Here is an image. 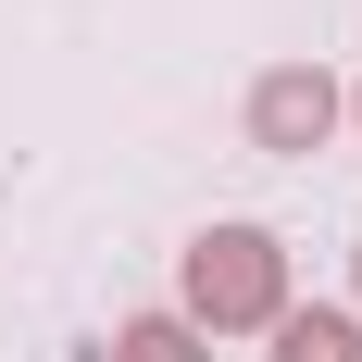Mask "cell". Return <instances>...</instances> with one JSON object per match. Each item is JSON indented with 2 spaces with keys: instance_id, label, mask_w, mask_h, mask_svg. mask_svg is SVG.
<instances>
[{
  "instance_id": "5",
  "label": "cell",
  "mask_w": 362,
  "mask_h": 362,
  "mask_svg": "<svg viewBox=\"0 0 362 362\" xmlns=\"http://www.w3.org/2000/svg\"><path fill=\"white\" fill-rule=\"evenodd\" d=\"M337 112H350V125H362V88H350V100H337Z\"/></svg>"
},
{
  "instance_id": "4",
  "label": "cell",
  "mask_w": 362,
  "mask_h": 362,
  "mask_svg": "<svg viewBox=\"0 0 362 362\" xmlns=\"http://www.w3.org/2000/svg\"><path fill=\"white\" fill-rule=\"evenodd\" d=\"M112 362H213V350H200V325H187V313H138V325L112 337Z\"/></svg>"
},
{
  "instance_id": "2",
  "label": "cell",
  "mask_w": 362,
  "mask_h": 362,
  "mask_svg": "<svg viewBox=\"0 0 362 362\" xmlns=\"http://www.w3.org/2000/svg\"><path fill=\"white\" fill-rule=\"evenodd\" d=\"M325 125H337V75L288 63V75L250 88V138H262V150H325Z\"/></svg>"
},
{
  "instance_id": "1",
  "label": "cell",
  "mask_w": 362,
  "mask_h": 362,
  "mask_svg": "<svg viewBox=\"0 0 362 362\" xmlns=\"http://www.w3.org/2000/svg\"><path fill=\"white\" fill-rule=\"evenodd\" d=\"M275 313H288V250L262 225H200L187 238V325L238 337V325H275Z\"/></svg>"
},
{
  "instance_id": "3",
  "label": "cell",
  "mask_w": 362,
  "mask_h": 362,
  "mask_svg": "<svg viewBox=\"0 0 362 362\" xmlns=\"http://www.w3.org/2000/svg\"><path fill=\"white\" fill-rule=\"evenodd\" d=\"M275 362H362L350 313H275Z\"/></svg>"
}]
</instances>
